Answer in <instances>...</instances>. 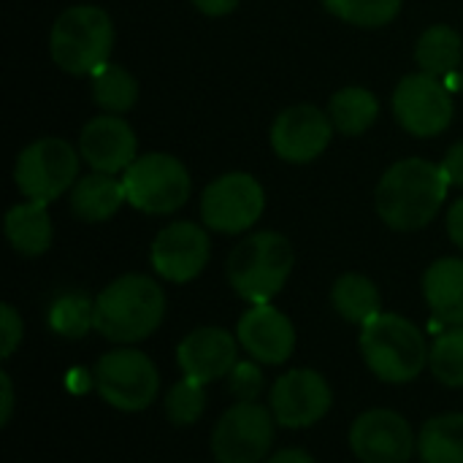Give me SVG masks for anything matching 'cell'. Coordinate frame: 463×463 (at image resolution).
I'll return each mask as SVG.
<instances>
[{"mask_svg":"<svg viewBox=\"0 0 463 463\" xmlns=\"http://www.w3.org/2000/svg\"><path fill=\"white\" fill-rule=\"evenodd\" d=\"M448 187L442 165L423 157L399 160L377 184V214L393 231H420L437 217Z\"/></svg>","mask_w":463,"mask_h":463,"instance_id":"cell-1","label":"cell"},{"mask_svg":"<svg viewBox=\"0 0 463 463\" xmlns=\"http://www.w3.org/2000/svg\"><path fill=\"white\" fill-rule=\"evenodd\" d=\"M165 317L163 288L144 274H125L109 282L95 298V331L114 345L149 339Z\"/></svg>","mask_w":463,"mask_h":463,"instance_id":"cell-2","label":"cell"},{"mask_svg":"<svg viewBox=\"0 0 463 463\" xmlns=\"http://www.w3.org/2000/svg\"><path fill=\"white\" fill-rule=\"evenodd\" d=\"M361 355L369 372L388 385H407L429 366L423 331L396 312H383L361 328Z\"/></svg>","mask_w":463,"mask_h":463,"instance_id":"cell-3","label":"cell"},{"mask_svg":"<svg viewBox=\"0 0 463 463\" xmlns=\"http://www.w3.org/2000/svg\"><path fill=\"white\" fill-rule=\"evenodd\" d=\"M293 247L282 233L260 231L241 239L228 255L225 271L233 293L247 304H269L293 271Z\"/></svg>","mask_w":463,"mask_h":463,"instance_id":"cell-4","label":"cell"},{"mask_svg":"<svg viewBox=\"0 0 463 463\" xmlns=\"http://www.w3.org/2000/svg\"><path fill=\"white\" fill-rule=\"evenodd\" d=\"M114 46L111 16L98 5H71L65 8L49 35L52 60L73 76H92L109 62Z\"/></svg>","mask_w":463,"mask_h":463,"instance_id":"cell-5","label":"cell"},{"mask_svg":"<svg viewBox=\"0 0 463 463\" xmlns=\"http://www.w3.org/2000/svg\"><path fill=\"white\" fill-rule=\"evenodd\" d=\"M92 377H95L98 396L119 412L146 410L160 391L157 366L152 364L149 355L133 347L103 353L95 361Z\"/></svg>","mask_w":463,"mask_h":463,"instance_id":"cell-6","label":"cell"},{"mask_svg":"<svg viewBox=\"0 0 463 463\" xmlns=\"http://www.w3.org/2000/svg\"><path fill=\"white\" fill-rule=\"evenodd\" d=\"M128 203L144 214H171L182 209L190 198L187 168L165 152H149L130 163L122 174Z\"/></svg>","mask_w":463,"mask_h":463,"instance_id":"cell-7","label":"cell"},{"mask_svg":"<svg viewBox=\"0 0 463 463\" xmlns=\"http://www.w3.org/2000/svg\"><path fill=\"white\" fill-rule=\"evenodd\" d=\"M277 434L271 410L258 402H236L212 431V456L217 463H260Z\"/></svg>","mask_w":463,"mask_h":463,"instance_id":"cell-8","label":"cell"},{"mask_svg":"<svg viewBox=\"0 0 463 463\" xmlns=\"http://www.w3.org/2000/svg\"><path fill=\"white\" fill-rule=\"evenodd\" d=\"M79 174V155L62 138H38L16 157L14 179L27 201L49 203L60 198Z\"/></svg>","mask_w":463,"mask_h":463,"instance_id":"cell-9","label":"cell"},{"mask_svg":"<svg viewBox=\"0 0 463 463\" xmlns=\"http://www.w3.org/2000/svg\"><path fill=\"white\" fill-rule=\"evenodd\" d=\"M266 209L263 187L255 176L244 171L225 174L214 179L201 195V220L217 233H244L250 231Z\"/></svg>","mask_w":463,"mask_h":463,"instance_id":"cell-10","label":"cell"},{"mask_svg":"<svg viewBox=\"0 0 463 463\" xmlns=\"http://www.w3.org/2000/svg\"><path fill=\"white\" fill-rule=\"evenodd\" d=\"M453 111L450 87L431 73L404 76L393 92V114L399 125L418 138L445 133L453 122Z\"/></svg>","mask_w":463,"mask_h":463,"instance_id":"cell-11","label":"cell"},{"mask_svg":"<svg viewBox=\"0 0 463 463\" xmlns=\"http://www.w3.org/2000/svg\"><path fill=\"white\" fill-rule=\"evenodd\" d=\"M334 404L331 385L315 369H290L285 372L269 399V410L282 429H309L320 423Z\"/></svg>","mask_w":463,"mask_h":463,"instance_id":"cell-12","label":"cell"},{"mask_svg":"<svg viewBox=\"0 0 463 463\" xmlns=\"http://www.w3.org/2000/svg\"><path fill=\"white\" fill-rule=\"evenodd\" d=\"M350 448L361 463H410L418 437L404 415L393 410H369L350 429Z\"/></svg>","mask_w":463,"mask_h":463,"instance_id":"cell-13","label":"cell"},{"mask_svg":"<svg viewBox=\"0 0 463 463\" xmlns=\"http://www.w3.org/2000/svg\"><path fill=\"white\" fill-rule=\"evenodd\" d=\"M209 255H212V244H209L206 231L187 220L165 225L155 236L152 250H149V260L157 277L174 285H184L195 279L206 269Z\"/></svg>","mask_w":463,"mask_h":463,"instance_id":"cell-14","label":"cell"},{"mask_svg":"<svg viewBox=\"0 0 463 463\" xmlns=\"http://www.w3.org/2000/svg\"><path fill=\"white\" fill-rule=\"evenodd\" d=\"M334 130L336 128L323 109L312 103H298V106L285 109L274 119L271 146L288 163H309L326 152Z\"/></svg>","mask_w":463,"mask_h":463,"instance_id":"cell-15","label":"cell"},{"mask_svg":"<svg viewBox=\"0 0 463 463\" xmlns=\"http://www.w3.org/2000/svg\"><path fill=\"white\" fill-rule=\"evenodd\" d=\"M236 339L241 350L263 366H279L290 361L296 350V328L290 317L271 304H252L239 317Z\"/></svg>","mask_w":463,"mask_h":463,"instance_id":"cell-16","label":"cell"},{"mask_svg":"<svg viewBox=\"0 0 463 463\" xmlns=\"http://www.w3.org/2000/svg\"><path fill=\"white\" fill-rule=\"evenodd\" d=\"M239 339L225 328L203 326L190 331L176 347V364L184 377L195 383H214L231 374L239 364Z\"/></svg>","mask_w":463,"mask_h":463,"instance_id":"cell-17","label":"cell"},{"mask_svg":"<svg viewBox=\"0 0 463 463\" xmlns=\"http://www.w3.org/2000/svg\"><path fill=\"white\" fill-rule=\"evenodd\" d=\"M136 133L119 117L100 114L90 119L79 138V155L98 174H125L136 160Z\"/></svg>","mask_w":463,"mask_h":463,"instance_id":"cell-18","label":"cell"},{"mask_svg":"<svg viewBox=\"0 0 463 463\" xmlns=\"http://www.w3.org/2000/svg\"><path fill=\"white\" fill-rule=\"evenodd\" d=\"M423 296L434 320L445 328L463 326V260L439 258L423 274Z\"/></svg>","mask_w":463,"mask_h":463,"instance_id":"cell-19","label":"cell"},{"mask_svg":"<svg viewBox=\"0 0 463 463\" xmlns=\"http://www.w3.org/2000/svg\"><path fill=\"white\" fill-rule=\"evenodd\" d=\"M125 201L128 193L122 179H114L111 174H87L71 190V212L81 222H103L114 217Z\"/></svg>","mask_w":463,"mask_h":463,"instance_id":"cell-20","label":"cell"},{"mask_svg":"<svg viewBox=\"0 0 463 463\" xmlns=\"http://www.w3.org/2000/svg\"><path fill=\"white\" fill-rule=\"evenodd\" d=\"M5 236L11 247L24 258H38L52 247V220L46 212V203L24 201L8 209L5 214Z\"/></svg>","mask_w":463,"mask_h":463,"instance_id":"cell-21","label":"cell"},{"mask_svg":"<svg viewBox=\"0 0 463 463\" xmlns=\"http://www.w3.org/2000/svg\"><path fill=\"white\" fill-rule=\"evenodd\" d=\"M331 304L342 320L361 328L383 315V296L377 285L364 274H342L331 288Z\"/></svg>","mask_w":463,"mask_h":463,"instance_id":"cell-22","label":"cell"},{"mask_svg":"<svg viewBox=\"0 0 463 463\" xmlns=\"http://www.w3.org/2000/svg\"><path fill=\"white\" fill-rule=\"evenodd\" d=\"M418 456L423 463H463L461 412H448L426 420L418 434Z\"/></svg>","mask_w":463,"mask_h":463,"instance_id":"cell-23","label":"cell"},{"mask_svg":"<svg viewBox=\"0 0 463 463\" xmlns=\"http://www.w3.org/2000/svg\"><path fill=\"white\" fill-rule=\"evenodd\" d=\"M463 41L450 24H434L429 27L415 46V60L423 73H431L437 79H448L461 65Z\"/></svg>","mask_w":463,"mask_h":463,"instance_id":"cell-24","label":"cell"},{"mask_svg":"<svg viewBox=\"0 0 463 463\" xmlns=\"http://www.w3.org/2000/svg\"><path fill=\"white\" fill-rule=\"evenodd\" d=\"M380 103L366 87H345L328 103V117L334 128L345 136H361L374 125Z\"/></svg>","mask_w":463,"mask_h":463,"instance_id":"cell-25","label":"cell"},{"mask_svg":"<svg viewBox=\"0 0 463 463\" xmlns=\"http://www.w3.org/2000/svg\"><path fill=\"white\" fill-rule=\"evenodd\" d=\"M92 98L109 114H125L138 100V81L122 65L106 62L92 73Z\"/></svg>","mask_w":463,"mask_h":463,"instance_id":"cell-26","label":"cell"},{"mask_svg":"<svg viewBox=\"0 0 463 463\" xmlns=\"http://www.w3.org/2000/svg\"><path fill=\"white\" fill-rule=\"evenodd\" d=\"M49 326L62 339H81L95 328V301L81 293H65L49 307Z\"/></svg>","mask_w":463,"mask_h":463,"instance_id":"cell-27","label":"cell"},{"mask_svg":"<svg viewBox=\"0 0 463 463\" xmlns=\"http://www.w3.org/2000/svg\"><path fill=\"white\" fill-rule=\"evenodd\" d=\"M429 369L445 388H463V326H450L434 339Z\"/></svg>","mask_w":463,"mask_h":463,"instance_id":"cell-28","label":"cell"},{"mask_svg":"<svg viewBox=\"0 0 463 463\" xmlns=\"http://www.w3.org/2000/svg\"><path fill=\"white\" fill-rule=\"evenodd\" d=\"M323 5L342 22L358 27H383L402 11V0H323Z\"/></svg>","mask_w":463,"mask_h":463,"instance_id":"cell-29","label":"cell"},{"mask_svg":"<svg viewBox=\"0 0 463 463\" xmlns=\"http://www.w3.org/2000/svg\"><path fill=\"white\" fill-rule=\"evenodd\" d=\"M203 410H206L203 383L184 377L165 393V418L174 426H193L195 420H201Z\"/></svg>","mask_w":463,"mask_h":463,"instance_id":"cell-30","label":"cell"},{"mask_svg":"<svg viewBox=\"0 0 463 463\" xmlns=\"http://www.w3.org/2000/svg\"><path fill=\"white\" fill-rule=\"evenodd\" d=\"M228 388L236 402H258L263 391V372L258 361H239L228 374Z\"/></svg>","mask_w":463,"mask_h":463,"instance_id":"cell-31","label":"cell"},{"mask_svg":"<svg viewBox=\"0 0 463 463\" xmlns=\"http://www.w3.org/2000/svg\"><path fill=\"white\" fill-rule=\"evenodd\" d=\"M22 336H24V323H22L19 312L11 304H3L0 307V355H3V361H8L16 353V347L22 345Z\"/></svg>","mask_w":463,"mask_h":463,"instance_id":"cell-32","label":"cell"},{"mask_svg":"<svg viewBox=\"0 0 463 463\" xmlns=\"http://www.w3.org/2000/svg\"><path fill=\"white\" fill-rule=\"evenodd\" d=\"M442 171L453 187H463V141L448 149V155L442 160Z\"/></svg>","mask_w":463,"mask_h":463,"instance_id":"cell-33","label":"cell"},{"mask_svg":"<svg viewBox=\"0 0 463 463\" xmlns=\"http://www.w3.org/2000/svg\"><path fill=\"white\" fill-rule=\"evenodd\" d=\"M14 415V383L8 372H0V426H8Z\"/></svg>","mask_w":463,"mask_h":463,"instance_id":"cell-34","label":"cell"},{"mask_svg":"<svg viewBox=\"0 0 463 463\" xmlns=\"http://www.w3.org/2000/svg\"><path fill=\"white\" fill-rule=\"evenodd\" d=\"M448 233H450V241L463 250V198H458L448 212Z\"/></svg>","mask_w":463,"mask_h":463,"instance_id":"cell-35","label":"cell"},{"mask_svg":"<svg viewBox=\"0 0 463 463\" xmlns=\"http://www.w3.org/2000/svg\"><path fill=\"white\" fill-rule=\"evenodd\" d=\"M193 3L206 16H225L239 5V0H193Z\"/></svg>","mask_w":463,"mask_h":463,"instance_id":"cell-36","label":"cell"},{"mask_svg":"<svg viewBox=\"0 0 463 463\" xmlns=\"http://www.w3.org/2000/svg\"><path fill=\"white\" fill-rule=\"evenodd\" d=\"M266 463H315V458L301 448H285V450L274 453Z\"/></svg>","mask_w":463,"mask_h":463,"instance_id":"cell-37","label":"cell"},{"mask_svg":"<svg viewBox=\"0 0 463 463\" xmlns=\"http://www.w3.org/2000/svg\"><path fill=\"white\" fill-rule=\"evenodd\" d=\"M65 385H68L73 393H84V391H90V388L95 385V377H92L90 372H84V369H73V372L68 374Z\"/></svg>","mask_w":463,"mask_h":463,"instance_id":"cell-38","label":"cell"},{"mask_svg":"<svg viewBox=\"0 0 463 463\" xmlns=\"http://www.w3.org/2000/svg\"><path fill=\"white\" fill-rule=\"evenodd\" d=\"M461 90H463V71H461Z\"/></svg>","mask_w":463,"mask_h":463,"instance_id":"cell-39","label":"cell"}]
</instances>
